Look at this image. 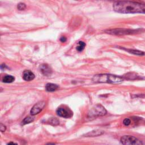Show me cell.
<instances>
[{"instance_id": "obj_1", "label": "cell", "mask_w": 145, "mask_h": 145, "mask_svg": "<svg viewBox=\"0 0 145 145\" xmlns=\"http://www.w3.org/2000/svg\"><path fill=\"white\" fill-rule=\"evenodd\" d=\"M113 8L116 12L122 14H145V4L138 2L116 1L113 3Z\"/></svg>"}, {"instance_id": "obj_2", "label": "cell", "mask_w": 145, "mask_h": 145, "mask_svg": "<svg viewBox=\"0 0 145 145\" xmlns=\"http://www.w3.org/2000/svg\"><path fill=\"white\" fill-rule=\"evenodd\" d=\"M124 80V78L110 74H96L93 78V81L95 83H107L111 84H119L122 83Z\"/></svg>"}, {"instance_id": "obj_3", "label": "cell", "mask_w": 145, "mask_h": 145, "mask_svg": "<svg viewBox=\"0 0 145 145\" xmlns=\"http://www.w3.org/2000/svg\"><path fill=\"white\" fill-rule=\"evenodd\" d=\"M107 111L104 107L100 104H97L93 107L89 111L87 114L88 118H96L98 117L103 116L106 115Z\"/></svg>"}, {"instance_id": "obj_4", "label": "cell", "mask_w": 145, "mask_h": 145, "mask_svg": "<svg viewBox=\"0 0 145 145\" xmlns=\"http://www.w3.org/2000/svg\"><path fill=\"white\" fill-rule=\"evenodd\" d=\"M140 31L139 30H130V29H112V30L107 31V33L115 35H129V34H133L138 33Z\"/></svg>"}, {"instance_id": "obj_5", "label": "cell", "mask_w": 145, "mask_h": 145, "mask_svg": "<svg viewBox=\"0 0 145 145\" xmlns=\"http://www.w3.org/2000/svg\"><path fill=\"white\" fill-rule=\"evenodd\" d=\"M121 142L124 145H142V142L134 136H124L121 138Z\"/></svg>"}, {"instance_id": "obj_6", "label": "cell", "mask_w": 145, "mask_h": 145, "mask_svg": "<svg viewBox=\"0 0 145 145\" xmlns=\"http://www.w3.org/2000/svg\"><path fill=\"white\" fill-rule=\"evenodd\" d=\"M56 113L59 116L64 117V118H70L73 115L72 112L69 109L63 108V107L58 108Z\"/></svg>"}, {"instance_id": "obj_7", "label": "cell", "mask_w": 145, "mask_h": 145, "mask_svg": "<svg viewBox=\"0 0 145 145\" xmlns=\"http://www.w3.org/2000/svg\"><path fill=\"white\" fill-rule=\"evenodd\" d=\"M45 105V103L44 102H40L36 104L34 106L32 107L30 113L31 115H36L37 114L40 113L43 110L44 107Z\"/></svg>"}, {"instance_id": "obj_8", "label": "cell", "mask_w": 145, "mask_h": 145, "mask_svg": "<svg viewBox=\"0 0 145 145\" xmlns=\"http://www.w3.org/2000/svg\"><path fill=\"white\" fill-rule=\"evenodd\" d=\"M40 71L44 76H50L52 73V70L50 66L47 64H43L40 66Z\"/></svg>"}, {"instance_id": "obj_9", "label": "cell", "mask_w": 145, "mask_h": 145, "mask_svg": "<svg viewBox=\"0 0 145 145\" xmlns=\"http://www.w3.org/2000/svg\"><path fill=\"white\" fill-rule=\"evenodd\" d=\"M23 78L26 81H30L35 78V75L30 70H25L23 72Z\"/></svg>"}, {"instance_id": "obj_10", "label": "cell", "mask_w": 145, "mask_h": 145, "mask_svg": "<svg viewBox=\"0 0 145 145\" xmlns=\"http://www.w3.org/2000/svg\"><path fill=\"white\" fill-rule=\"evenodd\" d=\"M104 133V132L103 131H100L99 130H95L91 131L88 133L85 134V137H97V136H99Z\"/></svg>"}, {"instance_id": "obj_11", "label": "cell", "mask_w": 145, "mask_h": 145, "mask_svg": "<svg viewBox=\"0 0 145 145\" xmlns=\"http://www.w3.org/2000/svg\"><path fill=\"white\" fill-rule=\"evenodd\" d=\"M58 88H59V86L53 83H48L45 86V89L48 92H53L56 91Z\"/></svg>"}, {"instance_id": "obj_12", "label": "cell", "mask_w": 145, "mask_h": 145, "mask_svg": "<svg viewBox=\"0 0 145 145\" xmlns=\"http://www.w3.org/2000/svg\"><path fill=\"white\" fill-rule=\"evenodd\" d=\"M126 51L128 52L129 53H130L131 54H134V55H137V56H144L145 53L142 52V51H138V50H136V49H124Z\"/></svg>"}, {"instance_id": "obj_13", "label": "cell", "mask_w": 145, "mask_h": 145, "mask_svg": "<svg viewBox=\"0 0 145 145\" xmlns=\"http://www.w3.org/2000/svg\"><path fill=\"white\" fill-rule=\"evenodd\" d=\"M15 78L11 76H5L2 79V82L4 83H11L14 81Z\"/></svg>"}, {"instance_id": "obj_14", "label": "cell", "mask_w": 145, "mask_h": 145, "mask_svg": "<svg viewBox=\"0 0 145 145\" xmlns=\"http://www.w3.org/2000/svg\"><path fill=\"white\" fill-rule=\"evenodd\" d=\"M85 47H86V44L84 42L81 41V42H78V45L77 47V50L78 52H82L85 49Z\"/></svg>"}, {"instance_id": "obj_15", "label": "cell", "mask_w": 145, "mask_h": 145, "mask_svg": "<svg viewBox=\"0 0 145 145\" xmlns=\"http://www.w3.org/2000/svg\"><path fill=\"white\" fill-rule=\"evenodd\" d=\"M34 121V119L32 117H27L24 119V120L22 121V125H26V124H30L31 122H32Z\"/></svg>"}, {"instance_id": "obj_16", "label": "cell", "mask_w": 145, "mask_h": 145, "mask_svg": "<svg viewBox=\"0 0 145 145\" xmlns=\"http://www.w3.org/2000/svg\"><path fill=\"white\" fill-rule=\"evenodd\" d=\"M49 122L52 125H57L59 124V121L56 118H52L49 120Z\"/></svg>"}, {"instance_id": "obj_17", "label": "cell", "mask_w": 145, "mask_h": 145, "mask_svg": "<svg viewBox=\"0 0 145 145\" xmlns=\"http://www.w3.org/2000/svg\"><path fill=\"white\" fill-rule=\"evenodd\" d=\"M126 76H127V78H129V79H137L138 78L137 76V74H134V73H129V74H127Z\"/></svg>"}, {"instance_id": "obj_18", "label": "cell", "mask_w": 145, "mask_h": 145, "mask_svg": "<svg viewBox=\"0 0 145 145\" xmlns=\"http://www.w3.org/2000/svg\"><path fill=\"white\" fill-rule=\"evenodd\" d=\"M26 8V5L24 3H18V6H17V8L19 10H23L25 9Z\"/></svg>"}, {"instance_id": "obj_19", "label": "cell", "mask_w": 145, "mask_h": 145, "mask_svg": "<svg viewBox=\"0 0 145 145\" xmlns=\"http://www.w3.org/2000/svg\"><path fill=\"white\" fill-rule=\"evenodd\" d=\"M131 121L129 119H124V120L123 121V124L125 125V126H128L130 124Z\"/></svg>"}, {"instance_id": "obj_20", "label": "cell", "mask_w": 145, "mask_h": 145, "mask_svg": "<svg viewBox=\"0 0 145 145\" xmlns=\"http://www.w3.org/2000/svg\"><path fill=\"white\" fill-rule=\"evenodd\" d=\"M6 127H5L4 125H3L2 124H1V125H0V130H1L2 132H3L6 130Z\"/></svg>"}, {"instance_id": "obj_21", "label": "cell", "mask_w": 145, "mask_h": 145, "mask_svg": "<svg viewBox=\"0 0 145 145\" xmlns=\"http://www.w3.org/2000/svg\"><path fill=\"white\" fill-rule=\"evenodd\" d=\"M67 40V39H66V37L65 36H62L60 38V41L62 43H65Z\"/></svg>"}, {"instance_id": "obj_22", "label": "cell", "mask_w": 145, "mask_h": 145, "mask_svg": "<svg viewBox=\"0 0 145 145\" xmlns=\"http://www.w3.org/2000/svg\"><path fill=\"white\" fill-rule=\"evenodd\" d=\"M8 145H17V144H15V143H14V142H10V143H9Z\"/></svg>"}]
</instances>
